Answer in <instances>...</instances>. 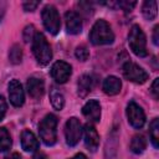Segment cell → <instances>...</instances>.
Returning <instances> with one entry per match:
<instances>
[{"mask_svg": "<svg viewBox=\"0 0 159 159\" xmlns=\"http://www.w3.org/2000/svg\"><path fill=\"white\" fill-rule=\"evenodd\" d=\"M89 41L96 46L109 45L114 41V34L106 20H97L89 32Z\"/></svg>", "mask_w": 159, "mask_h": 159, "instance_id": "obj_1", "label": "cell"}, {"mask_svg": "<svg viewBox=\"0 0 159 159\" xmlns=\"http://www.w3.org/2000/svg\"><path fill=\"white\" fill-rule=\"evenodd\" d=\"M57 117L52 113L46 114L39 124V134L46 145H53L57 142Z\"/></svg>", "mask_w": 159, "mask_h": 159, "instance_id": "obj_2", "label": "cell"}, {"mask_svg": "<svg viewBox=\"0 0 159 159\" xmlns=\"http://www.w3.org/2000/svg\"><path fill=\"white\" fill-rule=\"evenodd\" d=\"M128 45L134 55L138 57H145L148 56L147 50V37L144 31L139 25H133L128 34Z\"/></svg>", "mask_w": 159, "mask_h": 159, "instance_id": "obj_3", "label": "cell"}, {"mask_svg": "<svg viewBox=\"0 0 159 159\" xmlns=\"http://www.w3.org/2000/svg\"><path fill=\"white\" fill-rule=\"evenodd\" d=\"M32 52L36 61L42 66L50 63V61L52 60V50L43 34H35V37L32 40Z\"/></svg>", "mask_w": 159, "mask_h": 159, "instance_id": "obj_4", "label": "cell"}, {"mask_svg": "<svg viewBox=\"0 0 159 159\" xmlns=\"http://www.w3.org/2000/svg\"><path fill=\"white\" fill-rule=\"evenodd\" d=\"M41 16H42V22L45 29L52 35L58 34L61 27V21H60V15L57 9L53 5H46L42 9Z\"/></svg>", "mask_w": 159, "mask_h": 159, "instance_id": "obj_5", "label": "cell"}, {"mask_svg": "<svg viewBox=\"0 0 159 159\" xmlns=\"http://www.w3.org/2000/svg\"><path fill=\"white\" fill-rule=\"evenodd\" d=\"M82 132H83V129H82V124H81L80 119H77L76 117L70 118L65 125V137H66L67 145L75 147L80 142V139L82 137Z\"/></svg>", "mask_w": 159, "mask_h": 159, "instance_id": "obj_6", "label": "cell"}, {"mask_svg": "<svg viewBox=\"0 0 159 159\" xmlns=\"http://www.w3.org/2000/svg\"><path fill=\"white\" fill-rule=\"evenodd\" d=\"M123 70V76L125 77V80L142 84L148 80V73L145 70H143L140 66H138L137 63H133L130 61L125 62L122 67Z\"/></svg>", "mask_w": 159, "mask_h": 159, "instance_id": "obj_7", "label": "cell"}, {"mask_svg": "<svg viewBox=\"0 0 159 159\" xmlns=\"http://www.w3.org/2000/svg\"><path fill=\"white\" fill-rule=\"evenodd\" d=\"M127 118L129 124L135 128V129H140L144 124H145V113L143 111V108L137 104L135 102H129L127 106Z\"/></svg>", "mask_w": 159, "mask_h": 159, "instance_id": "obj_8", "label": "cell"}, {"mask_svg": "<svg viewBox=\"0 0 159 159\" xmlns=\"http://www.w3.org/2000/svg\"><path fill=\"white\" fill-rule=\"evenodd\" d=\"M72 75V67L65 61H57L51 67V76L57 83H66Z\"/></svg>", "mask_w": 159, "mask_h": 159, "instance_id": "obj_9", "label": "cell"}, {"mask_svg": "<svg viewBox=\"0 0 159 159\" xmlns=\"http://www.w3.org/2000/svg\"><path fill=\"white\" fill-rule=\"evenodd\" d=\"M9 98L14 107H21L25 102V93L21 83L17 80H11L9 82Z\"/></svg>", "mask_w": 159, "mask_h": 159, "instance_id": "obj_10", "label": "cell"}, {"mask_svg": "<svg viewBox=\"0 0 159 159\" xmlns=\"http://www.w3.org/2000/svg\"><path fill=\"white\" fill-rule=\"evenodd\" d=\"M83 135H84V144H86L87 149L91 152H96L99 145V135H98L96 128L92 124L87 123L83 127Z\"/></svg>", "mask_w": 159, "mask_h": 159, "instance_id": "obj_11", "label": "cell"}, {"mask_svg": "<svg viewBox=\"0 0 159 159\" xmlns=\"http://www.w3.org/2000/svg\"><path fill=\"white\" fill-rule=\"evenodd\" d=\"M66 29L71 35H77L82 31V19L76 11H67L65 14Z\"/></svg>", "mask_w": 159, "mask_h": 159, "instance_id": "obj_12", "label": "cell"}, {"mask_svg": "<svg viewBox=\"0 0 159 159\" xmlns=\"http://www.w3.org/2000/svg\"><path fill=\"white\" fill-rule=\"evenodd\" d=\"M83 116L91 122H99L101 119V104L97 99H89L82 107Z\"/></svg>", "mask_w": 159, "mask_h": 159, "instance_id": "obj_13", "label": "cell"}, {"mask_svg": "<svg viewBox=\"0 0 159 159\" xmlns=\"http://www.w3.org/2000/svg\"><path fill=\"white\" fill-rule=\"evenodd\" d=\"M104 159H118V132L113 129L104 147Z\"/></svg>", "mask_w": 159, "mask_h": 159, "instance_id": "obj_14", "label": "cell"}, {"mask_svg": "<svg viewBox=\"0 0 159 159\" xmlns=\"http://www.w3.org/2000/svg\"><path fill=\"white\" fill-rule=\"evenodd\" d=\"M20 139H21V147L25 152H36L39 149V145H40L39 140L31 130L29 129L22 130Z\"/></svg>", "mask_w": 159, "mask_h": 159, "instance_id": "obj_15", "label": "cell"}, {"mask_svg": "<svg viewBox=\"0 0 159 159\" xmlns=\"http://www.w3.org/2000/svg\"><path fill=\"white\" fill-rule=\"evenodd\" d=\"M26 88L29 94L32 98H40L45 93V83L41 78H37V77H30L27 80Z\"/></svg>", "mask_w": 159, "mask_h": 159, "instance_id": "obj_16", "label": "cell"}, {"mask_svg": "<svg viewBox=\"0 0 159 159\" xmlns=\"http://www.w3.org/2000/svg\"><path fill=\"white\" fill-rule=\"evenodd\" d=\"M102 88H103V91H104L106 94H108V96H116V94H118L120 92L122 82L116 76H108L103 81Z\"/></svg>", "mask_w": 159, "mask_h": 159, "instance_id": "obj_17", "label": "cell"}, {"mask_svg": "<svg viewBox=\"0 0 159 159\" xmlns=\"http://www.w3.org/2000/svg\"><path fill=\"white\" fill-rule=\"evenodd\" d=\"M92 84H93V80L89 75H82L78 78L77 82V87H78V96L80 97H86L91 89H92Z\"/></svg>", "mask_w": 159, "mask_h": 159, "instance_id": "obj_18", "label": "cell"}, {"mask_svg": "<svg viewBox=\"0 0 159 159\" xmlns=\"http://www.w3.org/2000/svg\"><path fill=\"white\" fill-rule=\"evenodd\" d=\"M147 148V139L142 134H137L130 140V150L134 154H142Z\"/></svg>", "mask_w": 159, "mask_h": 159, "instance_id": "obj_19", "label": "cell"}, {"mask_svg": "<svg viewBox=\"0 0 159 159\" xmlns=\"http://www.w3.org/2000/svg\"><path fill=\"white\" fill-rule=\"evenodd\" d=\"M157 1L155 0H150V1H144L143 6H142V14L144 16L145 20H154L157 16Z\"/></svg>", "mask_w": 159, "mask_h": 159, "instance_id": "obj_20", "label": "cell"}, {"mask_svg": "<svg viewBox=\"0 0 159 159\" xmlns=\"http://www.w3.org/2000/svg\"><path fill=\"white\" fill-rule=\"evenodd\" d=\"M50 101H51V104H52V107L55 108V109H57V111H61L63 107H65V97H63V94L60 92V91H57L55 87L51 89V92H50Z\"/></svg>", "mask_w": 159, "mask_h": 159, "instance_id": "obj_21", "label": "cell"}, {"mask_svg": "<svg viewBox=\"0 0 159 159\" xmlns=\"http://www.w3.org/2000/svg\"><path fill=\"white\" fill-rule=\"evenodd\" d=\"M149 137L152 140L153 147L158 148V140H159V119L154 118L149 124Z\"/></svg>", "mask_w": 159, "mask_h": 159, "instance_id": "obj_22", "label": "cell"}, {"mask_svg": "<svg viewBox=\"0 0 159 159\" xmlns=\"http://www.w3.org/2000/svg\"><path fill=\"white\" fill-rule=\"evenodd\" d=\"M9 61L12 63V65H19L21 63L22 61V48L20 45L15 43L10 47V51H9Z\"/></svg>", "mask_w": 159, "mask_h": 159, "instance_id": "obj_23", "label": "cell"}, {"mask_svg": "<svg viewBox=\"0 0 159 159\" xmlns=\"http://www.w3.org/2000/svg\"><path fill=\"white\" fill-rule=\"evenodd\" d=\"M11 147V137L6 128H0V153L10 149Z\"/></svg>", "mask_w": 159, "mask_h": 159, "instance_id": "obj_24", "label": "cell"}, {"mask_svg": "<svg viewBox=\"0 0 159 159\" xmlns=\"http://www.w3.org/2000/svg\"><path fill=\"white\" fill-rule=\"evenodd\" d=\"M75 56L80 60V61H87L88 57H89V51L88 48L84 46V45H81V46H77L76 50H75Z\"/></svg>", "mask_w": 159, "mask_h": 159, "instance_id": "obj_25", "label": "cell"}, {"mask_svg": "<svg viewBox=\"0 0 159 159\" xmlns=\"http://www.w3.org/2000/svg\"><path fill=\"white\" fill-rule=\"evenodd\" d=\"M35 27H34V25H27L25 29H24V31H22V37H24V41L25 42H30V41H32L34 40V37H35Z\"/></svg>", "mask_w": 159, "mask_h": 159, "instance_id": "obj_26", "label": "cell"}, {"mask_svg": "<svg viewBox=\"0 0 159 159\" xmlns=\"http://www.w3.org/2000/svg\"><path fill=\"white\" fill-rule=\"evenodd\" d=\"M117 5H118L122 10H124V11H130V10H133V7L137 5V2H135V1H118Z\"/></svg>", "mask_w": 159, "mask_h": 159, "instance_id": "obj_27", "label": "cell"}, {"mask_svg": "<svg viewBox=\"0 0 159 159\" xmlns=\"http://www.w3.org/2000/svg\"><path fill=\"white\" fill-rule=\"evenodd\" d=\"M40 5V1H25L22 4V9L25 11H34Z\"/></svg>", "mask_w": 159, "mask_h": 159, "instance_id": "obj_28", "label": "cell"}, {"mask_svg": "<svg viewBox=\"0 0 159 159\" xmlns=\"http://www.w3.org/2000/svg\"><path fill=\"white\" fill-rule=\"evenodd\" d=\"M150 93L153 94V97L155 99L159 98V78H155L154 82L152 83V87H150Z\"/></svg>", "mask_w": 159, "mask_h": 159, "instance_id": "obj_29", "label": "cell"}, {"mask_svg": "<svg viewBox=\"0 0 159 159\" xmlns=\"http://www.w3.org/2000/svg\"><path fill=\"white\" fill-rule=\"evenodd\" d=\"M6 109H7L6 101L4 99V97L0 96V120L4 118V116H5V113H6Z\"/></svg>", "mask_w": 159, "mask_h": 159, "instance_id": "obj_30", "label": "cell"}, {"mask_svg": "<svg viewBox=\"0 0 159 159\" xmlns=\"http://www.w3.org/2000/svg\"><path fill=\"white\" fill-rule=\"evenodd\" d=\"M159 26L157 25L155 27H154V30H153V42H154V45H158L159 43Z\"/></svg>", "mask_w": 159, "mask_h": 159, "instance_id": "obj_31", "label": "cell"}, {"mask_svg": "<svg viewBox=\"0 0 159 159\" xmlns=\"http://www.w3.org/2000/svg\"><path fill=\"white\" fill-rule=\"evenodd\" d=\"M32 159H48V158H47V155H46L45 153H42V152H36L35 155L32 157Z\"/></svg>", "mask_w": 159, "mask_h": 159, "instance_id": "obj_32", "label": "cell"}, {"mask_svg": "<svg viewBox=\"0 0 159 159\" xmlns=\"http://www.w3.org/2000/svg\"><path fill=\"white\" fill-rule=\"evenodd\" d=\"M5 9H6V2L5 1H0V21L5 14Z\"/></svg>", "mask_w": 159, "mask_h": 159, "instance_id": "obj_33", "label": "cell"}, {"mask_svg": "<svg viewBox=\"0 0 159 159\" xmlns=\"http://www.w3.org/2000/svg\"><path fill=\"white\" fill-rule=\"evenodd\" d=\"M4 159H21V155L19 154V153H11V154H9V155H6Z\"/></svg>", "mask_w": 159, "mask_h": 159, "instance_id": "obj_34", "label": "cell"}, {"mask_svg": "<svg viewBox=\"0 0 159 159\" xmlns=\"http://www.w3.org/2000/svg\"><path fill=\"white\" fill-rule=\"evenodd\" d=\"M71 159H87V157L84 155V154H82V153H78V154H76L73 158H71Z\"/></svg>", "mask_w": 159, "mask_h": 159, "instance_id": "obj_35", "label": "cell"}]
</instances>
